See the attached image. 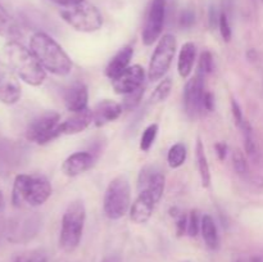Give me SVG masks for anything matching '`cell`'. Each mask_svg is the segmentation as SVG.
I'll return each instance as SVG.
<instances>
[{"mask_svg":"<svg viewBox=\"0 0 263 262\" xmlns=\"http://www.w3.org/2000/svg\"><path fill=\"white\" fill-rule=\"evenodd\" d=\"M220 15L221 12H218L217 7L212 5L210 9V26L211 28H216L218 26V22H220Z\"/></svg>","mask_w":263,"mask_h":262,"instance_id":"obj_39","label":"cell"},{"mask_svg":"<svg viewBox=\"0 0 263 262\" xmlns=\"http://www.w3.org/2000/svg\"><path fill=\"white\" fill-rule=\"evenodd\" d=\"M200 225H202V218H200L199 212L197 210L192 211L187 216V235L189 236H197L200 230Z\"/></svg>","mask_w":263,"mask_h":262,"instance_id":"obj_33","label":"cell"},{"mask_svg":"<svg viewBox=\"0 0 263 262\" xmlns=\"http://www.w3.org/2000/svg\"><path fill=\"white\" fill-rule=\"evenodd\" d=\"M204 94V77L197 73L186 82L184 89L185 112L190 118L199 117L204 110V107H203Z\"/></svg>","mask_w":263,"mask_h":262,"instance_id":"obj_11","label":"cell"},{"mask_svg":"<svg viewBox=\"0 0 263 262\" xmlns=\"http://www.w3.org/2000/svg\"><path fill=\"white\" fill-rule=\"evenodd\" d=\"M5 207V200H4V195H3L2 190H0V212H2L3 210H4Z\"/></svg>","mask_w":263,"mask_h":262,"instance_id":"obj_44","label":"cell"},{"mask_svg":"<svg viewBox=\"0 0 263 262\" xmlns=\"http://www.w3.org/2000/svg\"><path fill=\"white\" fill-rule=\"evenodd\" d=\"M30 49L44 69L58 76L71 72L72 62L62 46L45 32H36L30 40Z\"/></svg>","mask_w":263,"mask_h":262,"instance_id":"obj_2","label":"cell"},{"mask_svg":"<svg viewBox=\"0 0 263 262\" xmlns=\"http://www.w3.org/2000/svg\"><path fill=\"white\" fill-rule=\"evenodd\" d=\"M61 116L58 112L48 110L36 117L26 130V139L36 144H48L63 135L61 128Z\"/></svg>","mask_w":263,"mask_h":262,"instance_id":"obj_7","label":"cell"},{"mask_svg":"<svg viewBox=\"0 0 263 262\" xmlns=\"http://www.w3.org/2000/svg\"><path fill=\"white\" fill-rule=\"evenodd\" d=\"M4 55L13 72L26 84L39 86L45 81V69L31 49H27L18 41L9 40L4 45Z\"/></svg>","mask_w":263,"mask_h":262,"instance_id":"obj_1","label":"cell"},{"mask_svg":"<svg viewBox=\"0 0 263 262\" xmlns=\"http://www.w3.org/2000/svg\"><path fill=\"white\" fill-rule=\"evenodd\" d=\"M186 159V146L182 143H177L170 148L168 154H167V161L171 169H179L182 166Z\"/></svg>","mask_w":263,"mask_h":262,"instance_id":"obj_27","label":"cell"},{"mask_svg":"<svg viewBox=\"0 0 263 262\" xmlns=\"http://www.w3.org/2000/svg\"><path fill=\"white\" fill-rule=\"evenodd\" d=\"M203 107L208 112H212L213 108H215V97H213L212 92H205L204 99H203Z\"/></svg>","mask_w":263,"mask_h":262,"instance_id":"obj_40","label":"cell"},{"mask_svg":"<svg viewBox=\"0 0 263 262\" xmlns=\"http://www.w3.org/2000/svg\"><path fill=\"white\" fill-rule=\"evenodd\" d=\"M157 134H158V125L153 123V125H149L148 127L144 130L143 135H141L140 140V149L143 152H148L149 149L153 145L154 140L157 138Z\"/></svg>","mask_w":263,"mask_h":262,"instance_id":"obj_30","label":"cell"},{"mask_svg":"<svg viewBox=\"0 0 263 262\" xmlns=\"http://www.w3.org/2000/svg\"><path fill=\"white\" fill-rule=\"evenodd\" d=\"M66 108L71 112L76 113L87 108V100H89V92H87L86 85L82 82H73L68 86L63 95Z\"/></svg>","mask_w":263,"mask_h":262,"instance_id":"obj_16","label":"cell"},{"mask_svg":"<svg viewBox=\"0 0 263 262\" xmlns=\"http://www.w3.org/2000/svg\"><path fill=\"white\" fill-rule=\"evenodd\" d=\"M94 154L89 152H77L71 154L62 164V171L67 176H77L82 172L87 171L94 163Z\"/></svg>","mask_w":263,"mask_h":262,"instance_id":"obj_18","label":"cell"},{"mask_svg":"<svg viewBox=\"0 0 263 262\" xmlns=\"http://www.w3.org/2000/svg\"><path fill=\"white\" fill-rule=\"evenodd\" d=\"M233 164H234V170H235V172L239 175V176L243 177L244 180L249 179V176H251L249 164L248 162H247L246 156L243 154V152L239 151V149H236V151L233 153Z\"/></svg>","mask_w":263,"mask_h":262,"instance_id":"obj_28","label":"cell"},{"mask_svg":"<svg viewBox=\"0 0 263 262\" xmlns=\"http://www.w3.org/2000/svg\"><path fill=\"white\" fill-rule=\"evenodd\" d=\"M130 204L131 192L128 180L125 176L115 177L108 185L103 200L105 216L110 220H118L127 213Z\"/></svg>","mask_w":263,"mask_h":262,"instance_id":"obj_6","label":"cell"},{"mask_svg":"<svg viewBox=\"0 0 263 262\" xmlns=\"http://www.w3.org/2000/svg\"><path fill=\"white\" fill-rule=\"evenodd\" d=\"M213 71V58L210 51H203L199 57V64H198V74L205 77Z\"/></svg>","mask_w":263,"mask_h":262,"instance_id":"obj_32","label":"cell"},{"mask_svg":"<svg viewBox=\"0 0 263 262\" xmlns=\"http://www.w3.org/2000/svg\"><path fill=\"white\" fill-rule=\"evenodd\" d=\"M195 22V13L192 9H186L180 15V26L184 28H189L194 25Z\"/></svg>","mask_w":263,"mask_h":262,"instance_id":"obj_37","label":"cell"},{"mask_svg":"<svg viewBox=\"0 0 263 262\" xmlns=\"http://www.w3.org/2000/svg\"><path fill=\"white\" fill-rule=\"evenodd\" d=\"M102 262H121V261L117 256H108L105 257Z\"/></svg>","mask_w":263,"mask_h":262,"instance_id":"obj_43","label":"cell"},{"mask_svg":"<svg viewBox=\"0 0 263 262\" xmlns=\"http://www.w3.org/2000/svg\"><path fill=\"white\" fill-rule=\"evenodd\" d=\"M218 28H220L221 36H222L223 41L229 43L231 40V35H233V31H231V26H230V21H229V15L228 13L223 10L221 12L220 15V22H218Z\"/></svg>","mask_w":263,"mask_h":262,"instance_id":"obj_36","label":"cell"},{"mask_svg":"<svg viewBox=\"0 0 263 262\" xmlns=\"http://www.w3.org/2000/svg\"><path fill=\"white\" fill-rule=\"evenodd\" d=\"M3 235H4V226H3V228H0V240H2Z\"/></svg>","mask_w":263,"mask_h":262,"instance_id":"obj_46","label":"cell"},{"mask_svg":"<svg viewBox=\"0 0 263 262\" xmlns=\"http://www.w3.org/2000/svg\"><path fill=\"white\" fill-rule=\"evenodd\" d=\"M13 262H48V256L43 249H32L17 256Z\"/></svg>","mask_w":263,"mask_h":262,"instance_id":"obj_31","label":"cell"},{"mask_svg":"<svg viewBox=\"0 0 263 262\" xmlns=\"http://www.w3.org/2000/svg\"><path fill=\"white\" fill-rule=\"evenodd\" d=\"M0 36L15 40L21 36V31L5 8L0 4Z\"/></svg>","mask_w":263,"mask_h":262,"instance_id":"obj_23","label":"cell"},{"mask_svg":"<svg viewBox=\"0 0 263 262\" xmlns=\"http://www.w3.org/2000/svg\"><path fill=\"white\" fill-rule=\"evenodd\" d=\"M138 190H149L156 195L157 199L161 200L164 192V176L161 171L153 166H146L139 174Z\"/></svg>","mask_w":263,"mask_h":262,"instance_id":"obj_15","label":"cell"},{"mask_svg":"<svg viewBox=\"0 0 263 262\" xmlns=\"http://www.w3.org/2000/svg\"><path fill=\"white\" fill-rule=\"evenodd\" d=\"M22 90L17 76L10 67L0 61V102L15 104L20 100Z\"/></svg>","mask_w":263,"mask_h":262,"instance_id":"obj_13","label":"cell"},{"mask_svg":"<svg viewBox=\"0 0 263 262\" xmlns=\"http://www.w3.org/2000/svg\"><path fill=\"white\" fill-rule=\"evenodd\" d=\"M133 54L134 49L131 48V46H125V48L121 49V50L118 51V53H116V55L110 59L108 66L105 67V74L112 80L115 79L116 76H118L120 73H122L127 67H130Z\"/></svg>","mask_w":263,"mask_h":262,"instance_id":"obj_20","label":"cell"},{"mask_svg":"<svg viewBox=\"0 0 263 262\" xmlns=\"http://www.w3.org/2000/svg\"><path fill=\"white\" fill-rule=\"evenodd\" d=\"M61 17L64 22L80 32H94L103 26L102 13L86 0L69 7H63L61 9Z\"/></svg>","mask_w":263,"mask_h":262,"instance_id":"obj_5","label":"cell"},{"mask_svg":"<svg viewBox=\"0 0 263 262\" xmlns=\"http://www.w3.org/2000/svg\"><path fill=\"white\" fill-rule=\"evenodd\" d=\"M122 105L120 103L115 102V100L105 99L98 103L92 109V120H94V125L100 127L107 123L112 122V121L117 120L122 113Z\"/></svg>","mask_w":263,"mask_h":262,"instance_id":"obj_17","label":"cell"},{"mask_svg":"<svg viewBox=\"0 0 263 262\" xmlns=\"http://www.w3.org/2000/svg\"><path fill=\"white\" fill-rule=\"evenodd\" d=\"M143 95H144V85L141 87H139V89H136L135 91L125 95V99H123V103L121 105H122L123 109H133V108H135L136 105L140 103L141 97H143Z\"/></svg>","mask_w":263,"mask_h":262,"instance_id":"obj_34","label":"cell"},{"mask_svg":"<svg viewBox=\"0 0 263 262\" xmlns=\"http://www.w3.org/2000/svg\"><path fill=\"white\" fill-rule=\"evenodd\" d=\"M172 89V81L171 79H164L163 81L159 82L158 86L156 87V90L152 94L151 100L153 103H161L164 102V100L168 98L170 92H171Z\"/></svg>","mask_w":263,"mask_h":262,"instance_id":"obj_29","label":"cell"},{"mask_svg":"<svg viewBox=\"0 0 263 262\" xmlns=\"http://www.w3.org/2000/svg\"><path fill=\"white\" fill-rule=\"evenodd\" d=\"M215 148H216V152H217V154H218V158H220L221 161H223V159L226 158V154H228V145H226V143H222V141H220V143H216Z\"/></svg>","mask_w":263,"mask_h":262,"instance_id":"obj_41","label":"cell"},{"mask_svg":"<svg viewBox=\"0 0 263 262\" xmlns=\"http://www.w3.org/2000/svg\"><path fill=\"white\" fill-rule=\"evenodd\" d=\"M200 231H202V236L205 246L212 249V251L218 249V247H220V236H218L217 226H216L215 220L210 215H204L202 217Z\"/></svg>","mask_w":263,"mask_h":262,"instance_id":"obj_22","label":"cell"},{"mask_svg":"<svg viewBox=\"0 0 263 262\" xmlns=\"http://www.w3.org/2000/svg\"><path fill=\"white\" fill-rule=\"evenodd\" d=\"M195 152H197V163L198 170H199L200 180H202V185L204 188H208L211 184V172L210 166H208L207 156H205L204 153V146H203V143L200 139H198Z\"/></svg>","mask_w":263,"mask_h":262,"instance_id":"obj_24","label":"cell"},{"mask_svg":"<svg viewBox=\"0 0 263 262\" xmlns=\"http://www.w3.org/2000/svg\"><path fill=\"white\" fill-rule=\"evenodd\" d=\"M195 57H197V48H195L194 44L185 43L180 50L179 62H177V69H179V73L182 79H186L192 73Z\"/></svg>","mask_w":263,"mask_h":262,"instance_id":"obj_21","label":"cell"},{"mask_svg":"<svg viewBox=\"0 0 263 262\" xmlns=\"http://www.w3.org/2000/svg\"><path fill=\"white\" fill-rule=\"evenodd\" d=\"M176 53V39L174 35H164L161 38L149 63L148 77L151 81L161 80L168 71Z\"/></svg>","mask_w":263,"mask_h":262,"instance_id":"obj_8","label":"cell"},{"mask_svg":"<svg viewBox=\"0 0 263 262\" xmlns=\"http://www.w3.org/2000/svg\"><path fill=\"white\" fill-rule=\"evenodd\" d=\"M231 110H233V117H234V121H235V123L239 126V127H241L243 123L246 122V118H244L243 112H241L240 105H239V103L236 102L235 99L231 100Z\"/></svg>","mask_w":263,"mask_h":262,"instance_id":"obj_38","label":"cell"},{"mask_svg":"<svg viewBox=\"0 0 263 262\" xmlns=\"http://www.w3.org/2000/svg\"><path fill=\"white\" fill-rule=\"evenodd\" d=\"M171 216L176 218L177 235H184L187 231V216L184 212H180L177 208H171Z\"/></svg>","mask_w":263,"mask_h":262,"instance_id":"obj_35","label":"cell"},{"mask_svg":"<svg viewBox=\"0 0 263 262\" xmlns=\"http://www.w3.org/2000/svg\"><path fill=\"white\" fill-rule=\"evenodd\" d=\"M51 194V185L41 175H17L12 190L14 207H37L44 204Z\"/></svg>","mask_w":263,"mask_h":262,"instance_id":"obj_3","label":"cell"},{"mask_svg":"<svg viewBox=\"0 0 263 262\" xmlns=\"http://www.w3.org/2000/svg\"><path fill=\"white\" fill-rule=\"evenodd\" d=\"M249 262H263V257L262 256H253Z\"/></svg>","mask_w":263,"mask_h":262,"instance_id":"obj_45","label":"cell"},{"mask_svg":"<svg viewBox=\"0 0 263 262\" xmlns=\"http://www.w3.org/2000/svg\"><path fill=\"white\" fill-rule=\"evenodd\" d=\"M144 80H145L144 68L139 64H134L112 79V86L117 94L127 95L143 86Z\"/></svg>","mask_w":263,"mask_h":262,"instance_id":"obj_12","label":"cell"},{"mask_svg":"<svg viewBox=\"0 0 263 262\" xmlns=\"http://www.w3.org/2000/svg\"><path fill=\"white\" fill-rule=\"evenodd\" d=\"M17 152L14 144L4 140V139H0V172L7 171L8 169L14 166Z\"/></svg>","mask_w":263,"mask_h":262,"instance_id":"obj_25","label":"cell"},{"mask_svg":"<svg viewBox=\"0 0 263 262\" xmlns=\"http://www.w3.org/2000/svg\"><path fill=\"white\" fill-rule=\"evenodd\" d=\"M158 202L159 199H157L156 195L152 194L149 190H141L130 207V218L135 223H145L151 218Z\"/></svg>","mask_w":263,"mask_h":262,"instance_id":"obj_14","label":"cell"},{"mask_svg":"<svg viewBox=\"0 0 263 262\" xmlns=\"http://www.w3.org/2000/svg\"><path fill=\"white\" fill-rule=\"evenodd\" d=\"M40 228V220L35 215L20 216L8 221L4 226V235L12 243H26L31 240Z\"/></svg>","mask_w":263,"mask_h":262,"instance_id":"obj_9","label":"cell"},{"mask_svg":"<svg viewBox=\"0 0 263 262\" xmlns=\"http://www.w3.org/2000/svg\"><path fill=\"white\" fill-rule=\"evenodd\" d=\"M91 123H94L92 109L86 108V109L73 113V116H71L66 121L61 122L62 134L63 135H74V134H79L81 131L86 130Z\"/></svg>","mask_w":263,"mask_h":262,"instance_id":"obj_19","label":"cell"},{"mask_svg":"<svg viewBox=\"0 0 263 262\" xmlns=\"http://www.w3.org/2000/svg\"><path fill=\"white\" fill-rule=\"evenodd\" d=\"M235 262H249V259H244V258H239V259H236Z\"/></svg>","mask_w":263,"mask_h":262,"instance_id":"obj_47","label":"cell"},{"mask_svg":"<svg viewBox=\"0 0 263 262\" xmlns=\"http://www.w3.org/2000/svg\"><path fill=\"white\" fill-rule=\"evenodd\" d=\"M86 211L81 200L69 203L62 217V229L59 244L66 252H73L79 247L84 231Z\"/></svg>","mask_w":263,"mask_h":262,"instance_id":"obj_4","label":"cell"},{"mask_svg":"<svg viewBox=\"0 0 263 262\" xmlns=\"http://www.w3.org/2000/svg\"><path fill=\"white\" fill-rule=\"evenodd\" d=\"M50 2L55 3V4L61 5V7H69V5L77 4V3L84 2V0H50Z\"/></svg>","mask_w":263,"mask_h":262,"instance_id":"obj_42","label":"cell"},{"mask_svg":"<svg viewBox=\"0 0 263 262\" xmlns=\"http://www.w3.org/2000/svg\"><path fill=\"white\" fill-rule=\"evenodd\" d=\"M240 128L244 133V146H246L247 154H248L253 161H258L259 151H258V145H257L256 143V139H254L252 126L249 125L248 121L246 120V122L243 123V126H241Z\"/></svg>","mask_w":263,"mask_h":262,"instance_id":"obj_26","label":"cell"},{"mask_svg":"<svg viewBox=\"0 0 263 262\" xmlns=\"http://www.w3.org/2000/svg\"><path fill=\"white\" fill-rule=\"evenodd\" d=\"M167 0H153L151 3L148 13H146L145 23H144L143 43L145 45H152L161 36L163 30L164 18H166Z\"/></svg>","mask_w":263,"mask_h":262,"instance_id":"obj_10","label":"cell"}]
</instances>
